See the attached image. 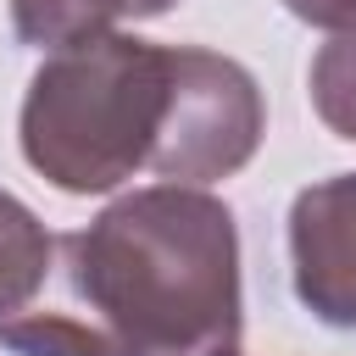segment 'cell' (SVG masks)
<instances>
[{
  "instance_id": "cell-1",
  "label": "cell",
  "mask_w": 356,
  "mask_h": 356,
  "mask_svg": "<svg viewBox=\"0 0 356 356\" xmlns=\"http://www.w3.org/2000/svg\"><path fill=\"white\" fill-rule=\"evenodd\" d=\"M67 306L0 323L17 356H239V228L195 184H150L61 239Z\"/></svg>"
},
{
  "instance_id": "cell-2",
  "label": "cell",
  "mask_w": 356,
  "mask_h": 356,
  "mask_svg": "<svg viewBox=\"0 0 356 356\" xmlns=\"http://www.w3.org/2000/svg\"><path fill=\"white\" fill-rule=\"evenodd\" d=\"M172 83V44L95 33L61 44L28 83L22 156L61 195H106L150 167Z\"/></svg>"
},
{
  "instance_id": "cell-3",
  "label": "cell",
  "mask_w": 356,
  "mask_h": 356,
  "mask_svg": "<svg viewBox=\"0 0 356 356\" xmlns=\"http://www.w3.org/2000/svg\"><path fill=\"white\" fill-rule=\"evenodd\" d=\"M267 128V106L256 78L217 50L172 44V83H167V117L161 139L150 150V172L161 184H217L234 178Z\"/></svg>"
},
{
  "instance_id": "cell-4",
  "label": "cell",
  "mask_w": 356,
  "mask_h": 356,
  "mask_svg": "<svg viewBox=\"0 0 356 356\" xmlns=\"http://www.w3.org/2000/svg\"><path fill=\"white\" fill-rule=\"evenodd\" d=\"M289 267L300 306L328 328H356V172L323 178L289 206Z\"/></svg>"
},
{
  "instance_id": "cell-5",
  "label": "cell",
  "mask_w": 356,
  "mask_h": 356,
  "mask_svg": "<svg viewBox=\"0 0 356 356\" xmlns=\"http://www.w3.org/2000/svg\"><path fill=\"white\" fill-rule=\"evenodd\" d=\"M178 0H11V22H17V39L22 44H78V39H95V33H111L117 22H139V17H161L172 11Z\"/></svg>"
},
{
  "instance_id": "cell-6",
  "label": "cell",
  "mask_w": 356,
  "mask_h": 356,
  "mask_svg": "<svg viewBox=\"0 0 356 356\" xmlns=\"http://www.w3.org/2000/svg\"><path fill=\"white\" fill-rule=\"evenodd\" d=\"M50 256L56 239L44 234V222L0 189V323L39 300V289L50 284Z\"/></svg>"
},
{
  "instance_id": "cell-7",
  "label": "cell",
  "mask_w": 356,
  "mask_h": 356,
  "mask_svg": "<svg viewBox=\"0 0 356 356\" xmlns=\"http://www.w3.org/2000/svg\"><path fill=\"white\" fill-rule=\"evenodd\" d=\"M312 106L339 139H356V22L339 28L317 50V61H312Z\"/></svg>"
},
{
  "instance_id": "cell-8",
  "label": "cell",
  "mask_w": 356,
  "mask_h": 356,
  "mask_svg": "<svg viewBox=\"0 0 356 356\" xmlns=\"http://www.w3.org/2000/svg\"><path fill=\"white\" fill-rule=\"evenodd\" d=\"M300 22H312V28H350L356 22V0H284Z\"/></svg>"
}]
</instances>
